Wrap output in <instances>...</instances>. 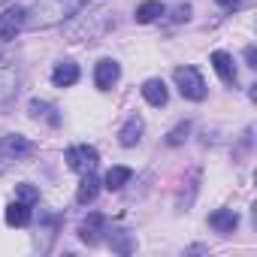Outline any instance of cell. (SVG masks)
<instances>
[{"label": "cell", "mask_w": 257, "mask_h": 257, "mask_svg": "<svg viewBox=\"0 0 257 257\" xmlns=\"http://www.w3.org/2000/svg\"><path fill=\"white\" fill-rule=\"evenodd\" d=\"M218 7H224V10H239L242 7V0H215Z\"/></svg>", "instance_id": "24"}, {"label": "cell", "mask_w": 257, "mask_h": 257, "mask_svg": "<svg viewBox=\"0 0 257 257\" xmlns=\"http://www.w3.org/2000/svg\"><path fill=\"white\" fill-rule=\"evenodd\" d=\"M88 0H37L31 10H25V28L28 31H46L55 25L70 22Z\"/></svg>", "instance_id": "1"}, {"label": "cell", "mask_w": 257, "mask_h": 257, "mask_svg": "<svg viewBox=\"0 0 257 257\" xmlns=\"http://www.w3.org/2000/svg\"><path fill=\"white\" fill-rule=\"evenodd\" d=\"M188 19H191V7L188 4H182V7L173 10V22H188Z\"/></svg>", "instance_id": "23"}, {"label": "cell", "mask_w": 257, "mask_h": 257, "mask_svg": "<svg viewBox=\"0 0 257 257\" xmlns=\"http://www.w3.org/2000/svg\"><path fill=\"white\" fill-rule=\"evenodd\" d=\"M245 61H248V67H257V52H254V46L245 49Z\"/></svg>", "instance_id": "25"}, {"label": "cell", "mask_w": 257, "mask_h": 257, "mask_svg": "<svg viewBox=\"0 0 257 257\" xmlns=\"http://www.w3.org/2000/svg\"><path fill=\"white\" fill-rule=\"evenodd\" d=\"M209 227H212L215 233H221V236H230V233L239 227V215H236L233 209H218V212L209 215Z\"/></svg>", "instance_id": "8"}, {"label": "cell", "mask_w": 257, "mask_h": 257, "mask_svg": "<svg viewBox=\"0 0 257 257\" xmlns=\"http://www.w3.org/2000/svg\"><path fill=\"white\" fill-rule=\"evenodd\" d=\"M131 176H134V170H131V167H112V170L106 173L103 185H106L109 191H121L127 182H131Z\"/></svg>", "instance_id": "19"}, {"label": "cell", "mask_w": 257, "mask_h": 257, "mask_svg": "<svg viewBox=\"0 0 257 257\" xmlns=\"http://www.w3.org/2000/svg\"><path fill=\"white\" fill-rule=\"evenodd\" d=\"M19 31H25V7H7L0 13V40L10 43Z\"/></svg>", "instance_id": "6"}, {"label": "cell", "mask_w": 257, "mask_h": 257, "mask_svg": "<svg viewBox=\"0 0 257 257\" xmlns=\"http://www.w3.org/2000/svg\"><path fill=\"white\" fill-rule=\"evenodd\" d=\"M52 82H55L58 88H70V85H76V82H79V67H76L73 61H61V64L52 70Z\"/></svg>", "instance_id": "13"}, {"label": "cell", "mask_w": 257, "mask_h": 257, "mask_svg": "<svg viewBox=\"0 0 257 257\" xmlns=\"http://www.w3.org/2000/svg\"><path fill=\"white\" fill-rule=\"evenodd\" d=\"M64 161H67V167L76 170V173H91V170H97L100 155H97L94 146H70V149L64 152Z\"/></svg>", "instance_id": "5"}, {"label": "cell", "mask_w": 257, "mask_h": 257, "mask_svg": "<svg viewBox=\"0 0 257 257\" xmlns=\"http://www.w3.org/2000/svg\"><path fill=\"white\" fill-rule=\"evenodd\" d=\"M31 152H34V143L25 140V137H19V134L0 137V173H4L13 161L25 158V155H31Z\"/></svg>", "instance_id": "4"}, {"label": "cell", "mask_w": 257, "mask_h": 257, "mask_svg": "<svg viewBox=\"0 0 257 257\" xmlns=\"http://www.w3.org/2000/svg\"><path fill=\"white\" fill-rule=\"evenodd\" d=\"M176 85H179L182 97L194 100V103L206 100V94H209V88H206V82H203V76H200L197 67H179L176 70Z\"/></svg>", "instance_id": "3"}, {"label": "cell", "mask_w": 257, "mask_h": 257, "mask_svg": "<svg viewBox=\"0 0 257 257\" xmlns=\"http://www.w3.org/2000/svg\"><path fill=\"white\" fill-rule=\"evenodd\" d=\"M4 221H7L10 227H28V224H31V206L22 203V200L10 203L7 212H4Z\"/></svg>", "instance_id": "14"}, {"label": "cell", "mask_w": 257, "mask_h": 257, "mask_svg": "<svg viewBox=\"0 0 257 257\" xmlns=\"http://www.w3.org/2000/svg\"><path fill=\"white\" fill-rule=\"evenodd\" d=\"M19 94V76L16 70H0V109H7Z\"/></svg>", "instance_id": "10"}, {"label": "cell", "mask_w": 257, "mask_h": 257, "mask_svg": "<svg viewBox=\"0 0 257 257\" xmlns=\"http://www.w3.org/2000/svg\"><path fill=\"white\" fill-rule=\"evenodd\" d=\"M212 67H215V73L221 76V82L224 85H236V67H233V58L227 55V52H212Z\"/></svg>", "instance_id": "11"}, {"label": "cell", "mask_w": 257, "mask_h": 257, "mask_svg": "<svg viewBox=\"0 0 257 257\" xmlns=\"http://www.w3.org/2000/svg\"><path fill=\"white\" fill-rule=\"evenodd\" d=\"M167 13V7L161 4V0H146V4H140L137 7V13H134V19L140 22V25H152L155 19H161Z\"/></svg>", "instance_id": "17"}, {"label": "cell", "mask_w": 257, "mask_h": 257, "mask_svg": "<svg viewBox=\"0 0 257 257\" xmlns=\"http://www.w3.org/2000/svg\"><path fill=\"white\" fill-rule=\"evenodd\" d=\"M28 112H31V118H46L52 127H58V124H61V115H58V109H55V106H49V103H43V100H31Z\"/></svg>", "instance_id": "18"}, {"label": "cell", "mask_w": 257, "mask_h": 257, "mask_svg": "<svg viewBox=\"0 0 257 257\" xmlns=\"http://www.w3.org/2000/svg\"><path fill=\"white\" fill-rule=\"evenodd\" d=\"M143 97H146V103L149 106H167V85H164V79H149L146 85H143Z\"/></svg>", "instance_id": "16"}, {"label": "cell", "mask_w": 257, "mask_h": 257, "mask_svg": "<svg viewBox=\"0 0 257 257\" xmlns=\"http://www.w3.org/2000/svg\"><path fill=\"white\" fill-rule=\"evenodd\" d=\"M118 79H121V67H118V61L103 58V61L97 64V70H94V82H97V88H100V91H109Z\"/></svg>", "instance_id": "7"}, {"label": "cell", "mask_w": 257, "mask_h": 257, "mask_svg": "<svg viewBox=\"0 0 257 257\" xmlns=\"http://www.w3.org/2000/svg\"><path fill=\"white\" fill-rule=\"evenodd\" d=\"M109 242H112V248H115L118 254H131V251H134V236H131V233H124V230L112 233Z\"/></svg>", "instance_id": "20"}, {"label": "cell", "mask_w": 257, "mask_h": 257, "mask_svg": "<svg viewBox=\"0 0 257 257\" xmlns=\"http://www.w3.org/2000/svg\"><path fill=\"white\" fill-rule=\"evenodd\" d=\"M143 140V118L140 115H131L124 121V127L118 131V143L124 146V149H131V146H137Z\"/></svg>", "instance_id": "9"}, {"label": "cell", "mask_w": 257, "mask_h": 257, "mask_svg": "<svg viewBox=\"0 0 257 257\" xmlns=\"http://www.w3.org/2000/svg\"><path fill=\"white\" fill-rule=\"evenodd\" d=\"M115 28V19H112V10L109 7H82L70 25H67V37L70 43H82V40H100L103 34H109Z\"/></svg>", "instance_id": "2"}, {"label": "cell", "mask_w": 257, "mask_h": 257, "mask_svg": "<svg viewBox=\"0 0 257 257\" xmlns=\"http://www.w3.org/2000/svg\"><path fill=\"white\" fill-rule=\"evenodd\" d=\"M97 191H100V179L94 176V170L91 173H82V182H79V191H76V203L79 206L94 203L97 200Z\"/></svg>", "instance_id": "12"}, {"label": "cell", "mask_w": 257, "mask_h": 257, "mask_svg": "<svg viewBox=\"0 0 257 257\" xmlns=\"http://www.w3.org/2000/svg\"><path fill=\"white\" fill-rule=\"evenodd\" d=\"M16 194H19V200L28 203V206H34V203L40 200V191H37L34 185H16Z\"/></svg>", "instance_id": "22"}, {"label": "cell", "mask_w": 257, "mask_h": 257, "mask_svg": "<svg viewBox=\"0 0 257 257\" xmlns=\"http://www.w3.org/2000/svg\"><path fill=\"white\" fill-rule=\"evenodd\" d=\"M188 134H191V124H188V121L179 124V127H173V131L167 134V146H182V143L188 140Z\"/></svg>", "instance_id": "21"}, {"label": "cell", "mask_w": 257, "mask_h": 257, "mask_svg": "<svg viewBox=\"0 0 257 257\" xmlns=\"http://www.w3.org/2000/svg\"><path fill=\"white\" fill-rule=\"evenodd\" d=\"M103 227H106V218H103V215H91V218L79 227V239H82L85 245H97V242H100Z\"/></svg>", "instance_id": "15"}]
</instances>
